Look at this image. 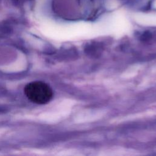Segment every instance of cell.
<instances>
[{
	"label": "cell",
	"mask_w": 156,
	"mask_h": 156,
	"mask_svg": "<svg viewBox=\"0 0 156 156\" xmlns=\"http://www.w3.org/2000/svg\"><path fill=\"white\" fill-rule=\"evenodd\" d=\"M24 91L30 101L38 104L49 102L53 96L51 88L47 83L41 81L29 83L24 87Z\"/></svg>",
	"instance_id": "1"
}]
</instances>
